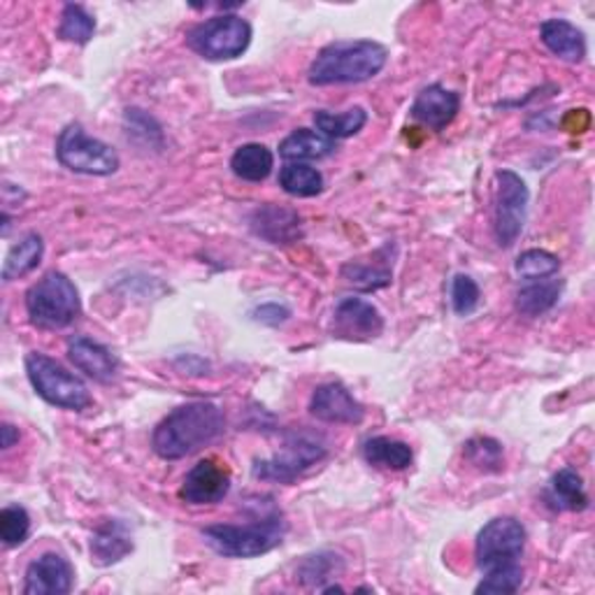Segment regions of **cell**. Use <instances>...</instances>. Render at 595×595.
I'll list each match as a JSON object with an SVG mask.
<instances>
[{
  "mask_svg": "<svg viewBox=\"0 0 595 595\" xmlns=\"http://www.w3.org/2000/svg\"><path fill=\"white\" fill-rule=\"evenodd\" d=\"M524 584V570L521 565H512V568H503V570H493L486 572L484 580L480 582V586L474 588V593H517Z\"/></svg>",
  "mask_w": 595,
  "mask_h": 595,
  "instance_id": "obj_36",
  "label": "cell"
},
{
  "mask_svg": "<svg viewBox=\"0 0 595 595\" xmlns=\"http://www.w3.org/2000/svg\"><path fill=\"white\" fill-rule=\"evenodd\" d=\"M524 549H526L524 524L512 517H498L480 530L478 545H474V557H478V568L486 574L493 570L519 565Z\"/></svg>",
  "mask_w": 595,
  "mask_h": 595,
  "instance_id": "obj_8",
  "label": "cell"
},
{
  "mask_svg": "<svg viewBox=\"0 0 595 595\" xmlns=\"http://www.w3.org/2000/svg\"><path fill=\"white\" fill-rule=\"evenodd\" d=\"M384 330L380 310L363 298H345L337 303L333 314V335L345 340H372Z\"/></svg>",
  "mask_w": 595,
  "mask_h": 595,
  "instance_id": "obj_12",
  "label": "cell"
},
{
  "mask_svg": "<svg viewBox=\"0 0 595 595\" xmlns=\"http://www.w3.org/2000/svg\"><path fill=\"white\" fill-rule=\"evenodd\" d=\"M124 128L131 141L151 147L156 151L164 149V128L151 114L141 108H128L124 112Z\"/></svg>",
  "mask_w": 595,
  "mask_h": 595,
  "instance_id": "obj_29",
  "label": "cell"
},
{
  "mask_svg": "<svg viewBox=\"0 0 595 595\" xmlns=\"http://www.w3.org/2000/svg\"><path fill=\"white\" fill-rule=\"evenodd\" d=\"M549 501L557 509L582 512L588 507V495L584 491V480L577 470L563 468L551 478L549 484Z\"/></svg>",
  "mask_w": 595,
  "mask_h": 595,
  "instance_id": "obj_25",
  "label": "cell"
},
{
  "mask_svg": "<svg viewBox=\"0 0 595 595\" xmlns=\"http://www.w3.org/2000/svg\"><path fill=\"white\" fill-rule=\"evenodd\" d=\"M461 112V96L456 91L445 89L442 85H430L419 91V96L414 98L409 114L422 122L424 126L433 131H445L456 114Z\"/></svg>",
  "mask_w": 595,
  "mask_h": 595,
  "instance_id": "obj_15",
  "label": "cell"
},
{
  "mask_svg": "<svg viewBox=\"0 0 595 595\" xmlns=\"http://www.w3.org/2000/svg\"><path fill=\"white\" fill-rule=\"evenodd\" d=\"M289 526L282 512H272L270 517L251 521L245 526L235 524H216L203 528V540L220 557L226 559H256L272 551L284 542Z\"/></svg>",
  "mask_w": 595,
  "mask_h": 595,
  "instance_id": "obj_3",
  "label": "cell"
},
{
  "mask_svg": "<svg viewBox=\"0 0 595 595\" xmlns=\"http://www.w3.org/2000/svg\"><path fill=\"white\" fill-rule=\"evenodd\" d=\"M274 168L272 151L261 143H249L237 147L231 156V170L245 182H263Z\"/></svg>",
  "mask_w": 595,
  "mask_h": 595,
  "instance_id": "obj_21",
  "label": "cell"
},
{
  "mask_svg": "<svg viewBox=\"0 0 595 595\" xmlns=\"http://www.w3.org/2000/svg\"><path fill=\"white\" fill-rule=\"evenodd\" d=\"M189 47L207 61H233L251 43V26L237 14H216L193 26L187 35Z\"/></svg>",
  "mask_w": 595,
  "mask_h": 595,
  "instance_id": "obj_6",
  "label": "cell"
},
{
  "mask_svg": "<svg viewBox=\"0 0 595 595\" xmlns=\"http://www.w3.org/2000/svg\"><path fill=\"white\" fill-rule=\"evenodd\" d=\"M26 372L35 393L54 407L82 412L93 403L89 386L45 353L31 351L26 356Z\"/></svg>",
  "mask_w": 595,
  "mask_h": 595,
  "instance_id": "obj_5",
  "label": "cell"
},
{
  "mask_svg": "<svg viewBox=\"0 0 595 595\" xmlns=\"http://www.w3.org/2000/svg\"><path fill=\"white\" fill-rule=\"evenodd\" d=\"M56 158L64 168L79 172V175H93V177H108L119 170V154L98 137H91L82 124H68L56 141Z\"/></svg>",
  "mask_w": 595,
  "mask_h": 595,
  "instance_id": "obj_7",
  "label": "cell"
},
{
  "mask_svg": "<svg viewBox=\"0 0 595 595\" xmlns=\"http://www.w3.org/2000/svg\"><path fill=\"white\" fill-rule=\"evenodd\" d=\"M14 442H19V430L12 424L0 426V447L8 451L10 447H14Z\"/></svg>",
  "mask_w": 595,
  "mask_h": 595,
  "instance_id": "obj_38",
  "label": "cell"
},
{
  "mask_svg": "<svg viewBox=\"0 0 595 595\" xmlns=\"http://www.w3.org/2000/svg\"><path fill=\"white\" fill-rule=\"evenodd\" d=\"M465 459L482 472H501L505 465L503 445L493 438H472L465 442Z\"/></svg>",
  "mask_w": 595,
  "mask_h": 595,
  "instance_id": "obj_32",
  "label": "cell"
},
{
  "mask_svg": "<svg viewBox=\"0 0 595 595\" xmlns=\"http://www.w3.org/2000/svg\"><path fill=\"white\" fill-rule=\"evenodd\" d=\"M31 535V517L22 505H8L0 512V540L8 549L24 545Z\"/></svg>",
  "mask_w": 595,
  "mask_h": 595,
  "instance_id": "obj_34",
  "label": "cell"
},
{
  "mask_svg": "<svg viewBox=\"0 0 595 595\" xmlns=\"http://www.w3.org/2000/svg\"><path fill=\"white\" fill-rule=\"evenodd\" d=\"M563 293V282L551 280V282H532L524 287L517 293V310L524 316H540L547 314L553 305L559 303Z\"/></svg>",
  "mask_w": 595,
  "mask_h": 595,
  "instance_id": "obj_27",
  "label": "cell"
},
{
  "mask_svg": "<svg viewBox=\"0 0 595 595\" xmlns=\"http://www.w3.org/2000/svg\"><path fill=\"white\" fill-rule=\"evenodd\" d=\"M224 433V412L214 403H187L156 426L151 447L164 461H180L214 442Z\"/></svg>",
  "mask_w": 595,
  "mask_h": 595,
  "instance_id": "obj_1",
  "label": "cell"
},
{
  "mask_svg": "<svg viewBox=\"0 0 595 595\" xmlns=\"http://www.w3.org/2000/svg\"><path fill=\"white\" fill-rule=\"evenodd\" d=\"M333 141L324 137L322 133H314L310 128H298L287 135L280 145V156L291 164L316 161V158H326L333 154Z\"/></svg>",
  "mask_w": 595,
  "mask_h": 595,
  "instance_id": "obj_22",
  "label": "cell"
},
{
  "mask_svg": "<svg viewBox=\"0 0 595 595\" xmlns=\"http://www.w3.org/2000/svg\"><path fill=\"white\" fill-rule=\"evenodd\" d=\"M343 568L345 565L340 561V557H335V553H330V551H319V553H312V557L303 559V563L298 565V570H295V577L305 586L322 588L324 582L335 577L337 572H343Z\"/></svg>",
  "mask_w": 595,
  "mask_h": 595,
  "instance_id": "obj_30",
  "label": "cell"
},
{
  "mask_svg": "<svg viewBox=\"0 0 595 595\" xmlns=\"http://www.w3.org/2000/svg\"><path fill=\"white\" fill-rule=\"evenodd\" d=\"M514 270H517L524 280L540 282L545 277L557 274L561 270V261L559 256H553L547 249H528L519 256L517 263H514Z\"/></svg>",
  "mask_w": 595,
  "mask_h": 595,
  "instance_id": "obj_33",
  "label": "cell"
},
{
  "mask_svg": "<svg viewBox=\"0 0 595 595\" xmlns=\"http://www.w3.org/2000/svg\"><path fill=\"white\" fill-rule=\"evenodd\" d=\"M68 356L72 366L79 372L91 377L93 382L108 384L116 377L119 363L112 356V351L105 345L91 340V337H82V335L72 337V340L68 343Z\"/></svg>",
  "mask_w": 595,
  "mask_h": 595,
  "instance_id": "obj_16",
  "label": "cell"
},
{
  "mask_svg": "<svg viewBox=\"0 0 595 595\" xmlns=\"http://www.w3.org/2000/svg\"><path fill=\"white\" fill-rule=\"evenodd\" d=\"M498 195H495V243L503 249H509L524 233L528 216V184L517 172L498 170Z\"/></svg>",
  "mask_w": 595,
  "mask_h": 595,
  "instance_id": "obj_9",
  "label": "cell"
},
{
  "mask_svg": "<svg viewBox=\"0 0 595 595\" xmlns=\"http://www.w3.org/2000/svg\"><path fill=\"white\" fill-rule=\"evenodd\" d=\"M96 33V19L82 5H66L61 14V26H58V37L66 43L87 45Z\"/></svg>",
  "mask_w": 595,
  "mask_h": 595,
  "instance_id": "obj_31",
  "label": "cell"
},
{
  "mask_svg": "<svg viewBox=\"0 0 595 595\" xmlns=\"http://www.w3.org/2000/svg\"><path fill=\"white\" fill-rule=\"evenodd\" d=\"M280 187L295 198H314L324 191V175L307 164H287L280 170Z\"/></svg>",
  "mask_w": 595,
  "mask_h": 595,
  "instance_id": "obj_28",
  "label": "cell"
},
{
  "mask_svg": "<svg viewBox=\"0 0 595 595\" xmlns=\"http://www.w3.org/2000/svg\"><path fill=\"white\" fill-rule=\"evenodd\" d=\"M393 247L386 245L384 249L374 251L366 261H349L343 266L340 274L343 280L361 291H377L384 289L393 282Z\"/></svg>",
  "mask_w": 595,
  "mask_h": 595,
  "instance_id": "obj_18",
  "label": "cell"
},
{
  "mask_svg": "<svg viewBox=\"0 0 595 595\" xmlns=\"http://www.w3.org/2000/svg\"><path fill=\"white\" fill-rule=\"evenodd\" d=\"M366 124L368 112L363 108H351L343 114H333L326 110L314 112V126L316 131H322V135L328 137V141H345V137L361 133Z\"/></svg>",
  "mask_w": 595,
  "mask_h": 595,
  "instance_id": "obj_26",
  "label": "cell"
},
{
  "mask_svg": "<svg viewBox=\"0 0 595 595\" xmlns=\"http://www.w3.org/2000/svg\"><path fill=\"white\" fill-rule=\"evenodd\" d=\"M480 287L470 274H456L451 282V307L459 316H470L480 307Z\"/></svg>",
  "mask_w": 595,
  "mask_h": 595,
  "instance_id": "obj_35",
  "label": "cell"
},
{
  "mask_svg": "<svg viewBox=\"0 0 595 595\" xmlns=\"http://www.w3.org/2000/svg\"><path fill=\"white\" fill-rule=\"evenodd\" d=\"M251 319L263 324V326L277 328V326H282V324H287L291 319V310L287 305H280V303H266V305L256 307L251 312Z\"/></svg>",
  "mask_w": 595,
  "mask_h": 595,
  "instance_id": "obj_37",
  "label": "cell"
},
{
  "mask_svg": "<svg viewBox=\"0 0 595 595\" xmlns=\"http://www.w3.org/2000/svg\"><path fill=\"white\" fill-rule=\"evenodd\" d=\"M29 322L40 330H64L68 328L79 312H82V298L77 287L64 272H47L43 280L33 284L26 293Z\"/></svg>",
  "mask_w": 595,
  "mask_h": 595,
  "instance_id": "obj_4",
  "label": "cell"
},
{
  "mask_svg": "<svg viewBox=\"0 0 595 595\" xmlns=\"http://www.w3.org/2000/svg\"><path fill=\"white\" fill-rule=\"evenodd\" d=\"M540 37L545 47L570 64H582L586 56V37L584 33L565 22V19H547L540 26Z\"/></svg>",
  "mask_w": 595,
  "mask_h": 595,
  "instance_id": "obj_19",
  "label": "cell"
},
{
  "mask_svg": "<svg viewBox=\"0 0 595 595\" xmlns=\"http://www.w3.org/2000/svg\"><path fill=\"white\" fill-rule=\"evenodd\" d=\"M251 231L272 245H291L301 240V216L291 207L263 205L251 214Z\"/></svg>",
  "mask_w": 595,
  "mask_h": 595,
  "instance_id": "obj_17",
  "label": "cell"
},
{
  "mask_svg": "<svg viewBox=\"0 0 595 595\" xmlns=\"http://www.w3.org/2000/svg\"><path fill=\"white\" fill-rule=\"evenodd\" d=\"M310 412L316 416L319 422L326 424H349L356 426L363 422L366 409L363 405L353 398L349 389L340 382H328L322 384L314 391Z\"/></svg>",
  "mask_w": 595,
  "mask_h": 595,
  "instance_id": "obj_13",
  "label": "cell"
},
{
  "mask_svg": "<svg viewBox=\"0 0 595 595\" xmlns=\"http://www.w3.org/2000/svg\"><path fill=\"white\" fill-rule=\"evenodd\" d=\"M389 61V49L374 40H337L324 47L310 66L312 87L361 85L380 75Z\"/></svg>",
  "mask_w": 595,
  "mask_h": 595,
  "instance_id": "obj_2",
  "label": "cell"
},
{
  "mask_svg": "<svg viewBox=\"0 0 595 595\" xmlns=\"http://www.w3.org/2000/svg\"><path fill=\"white\" fill-rule=\"evenodd\" d=\"M231 491V472L220 461L205 459L195 463L184 478L180 498L189 505H216Z\"/></svg>",
  "mask_w": 595,
  "mask_h": 595,
  "instance_id": "obj_11",
  "label": "cell"
},
{
  "mask_svg": "<svg viewBox=\"0 0 595 595\" xmlns=\"http://www.w3.org/2000/svg\"><path fill=\"white\" fill-rule=\"evenodd\" d=\"M363 459L372 468L401 472L407 470L414 461V451L407 442L391 438H370L363 442Z\"/></svg>",
  "mask_w": 595,
  "mask_h": 595,
  "instance_id": "obj_24",
  "label": "cell"
},
{
  "mask_svg": "<svg viewBox=\"0 0 595 595\" xmlns=\"http://www.w3.org/2000/svg\"><path fill=\"white\" fill-rule=\"evenodd\" d=\"M75 570L61 553L47 551L26 570V595H66L72 591Z\"/></svg>",
  "mask_w": 595,
  "mask_h": 595,
  "instance_id": "obj_14",
  "label": "cell"
},
{
  "mask_svg": "<svg viewBox=\"0 0 595 595\" xmlns=\"http://www.w3.org/2000/svg\"><path fill=\"white\" fill-rule=\"evenodd\" d=\"M43 254H45L43 237H40L37 233L24 235L22 240H19V245H14L5 256L3 282L22 280V277L33 272L40 266V261H43Z\"/></svg>",
  "mask_w": 595,
  "mask_h": 595,
  "instance_id": "obj_23",
  "label": "cell"
},
{
  "mask_svg": "<svg viewBox=\"0 0 595 595\" xmlns=\"http://www.w3.org/2000/svg\"><path fill=\"white\" fill-rule=\"evenodd\" d=\"M133 551V540L124 521H108L93 532L91 561L101 568L114 565Z\"/></svg>",
  "mask_w": 595,
  "mask_h": 595,
  "instance_id": "obj_20",
  "label": "cell"
},
{
  "mask_svg": "<svg viewBox=\"0 0 595 595\" xmlns=\"http://www.w3.org/2000/svg\"><path fill=\"white\" fill-rule=\"evenodd\" d=\"M326 456L324 442H319L312 435H291L282 451L266 461L254 463V478L266 482H280L291 484L305 470H310L314 463H319Z\"/></svg>",
  "mask_w": 595,
  "mask_h": 595,
  "instance_id": "obj_10",
  "label": "cell"
}]
</instances>
